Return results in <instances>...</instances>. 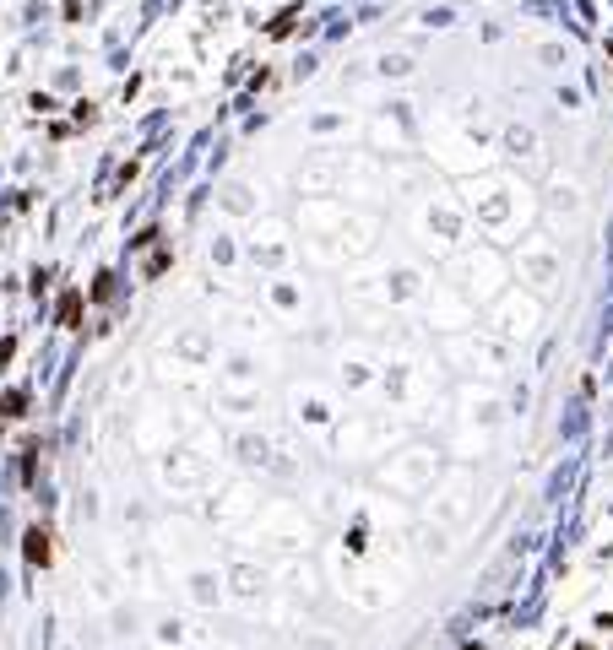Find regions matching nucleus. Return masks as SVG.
<instances>
[{"label": "nucleus", "instance_id": "1", "mask_svg": "<svg viewBox=\"0 0 613 650\" xmlns=\"http://www.w3.org/2000/svg\"><path fill=\"white\" fill-rule=\"evenodd\" d=\"M27 558H33V564H43V558H49V542H43V531H27Z\"/></svg>", "mask_w": 613, "mask_h": 650}]
</instances>
